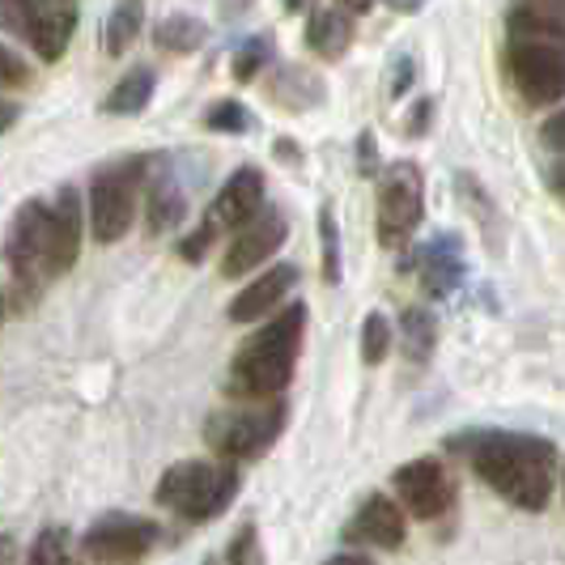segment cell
<instances>
[{"label": "cell", "mask_w": 565, "mask_h": 565, "mask_svg": "<svg viewBox=\"0 0 565 565\" xmlns=\"http://www.w3.org/2000/svg\"><path fill=\"white\" fill-rule=\"evenodd\" d=\"M451 451H459L489 489H498L510 507L544 510L557 481V451L553 443L532 434H510V429H477L451 438Z\"/></svg>", "instance_id": "obj_1"}, {"label": "cell", "mask_w": 565, "mask_h": 565, "mask_svg": "<svg viewBox=\"0 0 565 565\" xmlns=\"http://www.w3.org/2000/svg\"><path fill=\"white\" fill-rule=\"evenodd\" d=\"M507 68L514 89L532 107L565 98V22L536 9H514L507 26Z\"/></svg>", "instance_id": "obj_2"}, {"label": "cell", "mask_w": 565, "mask_h": 565, "mask_svg": "<svg viewBox=\"0 0 565 565\" xmlns=\"http://www.w3.org/2000/svg\"><path fill=\"white\" fill-rule=\"evenodd\" d=\"M302 328H307V307L294 302L277 319H268L255 337L243 340L230 366V392L243 399H273L281 396L294 379V362L302 349Z\"/></svg>", "instance_id": "obj_3"}, {"label": "cell", "mask_w": 565, "mask_h": 565, "mask_svg": "<svg viewBox=\"0 0 565 565\" xmlns=\"http://www.w3.org/2000/svg\"><path fill=\"white\" fill-rule=\"evenodd\" d=\"M234 493H238V468L234 463L183 459V463L167 468V477L153 489V502L174 510L183 523H209L234 502Z\"/></svg>", "instance_id": "obj_4"}, {"label": "cell", "mask_w": 565, "mask_h": 565, "mask_svg": "<svg viewBox=\"0 0 565 565\" xmlns=\"http://www.w3.org/2000/svg\"><path fill=\"white\" fill-rule=\"evenodd\" d=\"M149 162L145 158H119L111 167H103L89 183V230L98 243L124 238L132 217H137V196L145 188Z\"/></svg>", "instance_id": "obj_5"}, {"label": "cell", "mask_w": 565, "mask_h": 565, "mask_svg": "<svg viewBox=\"0 0 565 565\" xmlns=\"http://www.w3.org/2000/svg\"><path fill=\"white\" fill-rule=\"evenodd\" d=\"M285 429V399H252L243 408H230L217 413L209 422V447L222 455V459H259L268 451Z\"/></svg>", "instance_id": "obj_6"}, {"label": "cell", "mask_w": 565, "mask_h": 565, "mask_svg": "<svg viewBox=\"0 0 565 565\" xmlns=\"http://www.w3.org/2000/svg\"><path fill=\"white\" fill-rule=\"evenodd\" d=\"M0 26L22 34L39 60L56 64L77 30V0H0Z\"/></svg>", "instance_id": "obj_7"}, {"label": "cell", "mask_w": 565, "mask_h": 565, "mask_svg": "<svg viewBox=\"0 0 565 565\" xmlns=\"http://www.w3.org/2000/svg\"><path fill=\"white\" fill-rule=\"evenodd\" d=\"M4 259L18 294H39L43 281L52 277V234H47V204L43 200H26L9 226L4 238Z\"/></svg>", "instance_id": "obj_8"}, {"label": "cell", "mask_w": 565, "mask_h": 565, "mask_svg": "<svg viewBox=\"0 0 565 565\" xmlns=\"http://www.w3.org/2000/svg\"><path fill=\"white\" fill-rule=\"evenodd\" d=\"M425 217V183L422 170L413 162H396L383 170L379 179V243L383 247H404L413 238V230Z\"/></svg>", "instance_id": "obj_9"}, {"label": "cell", "mask_w": 565, "mask_h": 565, "mask_svg": "<svg viewBox=\"0 0 565 565\" xmlns=\"http://www.w3.org/2000/svg\"><path fill=\"white\" fill-rule=\"evenodd\" d=\"M158 523L141 514H103L82 536L89 565H141L158 548Z\"/></svg>", "instance_id": "obj_10"}, {"label": "cell", "mask_w": 565, "mask_h": 565, "mask_svg": "<svg viewBox=\"0 0 565 565\" xmlns=\"http://www.w3.org/2000/svg\"><path fill=\"white\" fill-rule=\"evenodd\" d=\"M392 484H396L399 507L413 519H425V523L438 519L443 510H451L455 502V481L443 459H413L392 477Z\"/></svg>", "instance_id": "obj_11"}, {"label": "cell", "mask_w": 565, "mask_h": 565, "mask_svg": "<svg viewBox=\"0 0 565 565\" xmlns=\"http://www.w3.org/2000/svg\"><path fill=\"white\" fill-rule=\"evenodd\" d=\"M285 234H289V226H285L281 213H255L247 226H238V238L226 247V259H222V277H247L252 268H259L264 259H273L277 255V247L285 243Z\"/></svg>", "instance_id": "obj_12"}, {"label": "cell", "mask_w": 565, "mask_h": 565, "mask_svg": "<svg viewBox=\"0 0 565 565\" xmlns=\"http://www.w3.org/2000/svg\"><path fill=\"white\" fill-rule=\"evenodd\" d=\"M259 204H264V174L255 167H238L226 179V188L213 196L204 222H213L217 230H238L259 213Z\"/></svg>", "instance_id": "obj_13"}, {"label": "cell", "mask_w": 565, "mask_h": 565, "mask_svg": "<svg viewBox=\"0 0 565 565\" xmlns=\"http://www.w3.org/2000/svg\"><path fill=\"white\" fill-rule=\"evenodd\" d=\"M47 234H52V277L68 273L82 255V234H85V217H82V196L77 188H60L56 200L47 204Z\"/></svg>", "instance_id": "obj_14"}, {"label": "cell", "mask_w": 565, "mask_h": 565, "mask_svg": "<svg viewBox=\"0 0 565 565\" xmlns=\"http://www.w3.org/2000/svg\"><path fill=\"white\" fill-rule=\"evenodd\" d=\"M344 536L358 540V544H374V548H399L408 527H404V510L387 498V493H370L362 510L349 519Z\"/></svg>", "instance_id": "obj_15"}, {"label": "cell", "mask_w": 565, "mask_h": 565, "mask_svg": "<svg viewBox=\"0 0 565 565\" xmlns=\"http://www.w3.org/2000/svg\"><path fill=\"white\" fill-rule=\"evenodd\" d=\"M294 285H298V268L294 264H277V268L259 273V281H252L243 294H234L230 319L234 323H259L273 307H281L285 294H294Z\"/></svg>", "instance_id": "obj_16"}, {"label": "cell", "mask_w": 565, "mask_h": 565, "mask_svg": "<svg viewBox=\"0 0 565 565\" xmlns=\"http://www.w3.org/2000/svg\"><path fill=\"white\" fill-rule=\"evenodd\" d=\"M417 268H422V285L429 298H447L455 285L463 281V247L455 234H438L429 247L417 252Z\"/></svg>", "instance_id": "obj_17"}, {"label": "cell", "mask_w": 565, "mask_h": 565, "mask_svg": "<svg viewBox=\"0 0 565 565\" xmlns=\"http://www.w3.org/2000/svg\"><path fill=\"white\" fill-rule=\"evenodd\" d=\"M349 43H353V13L340 4H319L307 22V47L315 56L337 60L349 52Z\"/></svg>", "instance_id": "obj_18"}, {"label": "cell", "mask_w": 565, "mask_h": 565, "mask_svg": "<svg viewBox=\"0 0 565 565\" xmlns=\"http://www.w3.org/2000/svg\"><path fill=\"white\" fill-rule=\"evenodd\" d=\"M145 217H149V230H153V234L174 230L188 217V196H183V188H179L174 174H158V179L149 183V209H145Z\"/></svg>", "instance_id": "obj_19"}, {"label": "cell", "mask_w": 565, "mask_h": 565, "mask_svg": "<svg viewBox=\"0 0 565 565\" xmlns=\"http://www.w3.org/2000/svg\"><path fill=\"white\" fill-rule=\"evenodd\" d=\"M153 43L162 52H174V56H188V52H200L209 43V26L200 18H188V13H170L153 26Z\"/></svg>", "instance_id": "obj_20"}, {"label": "cell", "mask_w": 565, "mask_h": 565, "mask_svg": "<svg viewBox=\"0 0 565 565\" xmlns=\"http://www.w3.org/2000/svg\"><path fill=\"white\" fill-rule=\"evenodd\" d=\"M268 94H273L281 107H289V111H307V107H315V103L323 98V85H319V77L307 73V68H281V73L268 82Z\"/></svg>", "instance_id": "obj_21"}, {"label": "cell", "mask_w": 565, "mask_h": 565, "mask_svg": "<svg viewBox=\"0 0 565 565\" xmlns=\"http://www.w3.org/2000/svg\"><path fill=\"white\" fill-rule=\"evenodd\" d=\"M149 98H153V73L149 68H132V73H124L115 89L103 98V111L107 115H141L149 107Z\"/></svg>", "instance_id": "obj_22"}, {"label": "cell", "mask_w": 565, "mask_h": 565, "mask_svg": "<svg viewBox=\"0 0 565 565\" xmlns=\"http://www.w3.org/2000/svg\"><path fill=\"white\" fill-rule=\"evenodd\" d=\"M141 26H145V0H119L111 9V18H107V30H103L107 56H124L137 43Z\"/></svg>", "instance_id": "obj_23"}, {"label": "cell", "mask_w": 565, "mask_h": 565, "mask_svg": "<svg viewBox=\"0 0 565 565\" xmlns=\"http://www.w3.org/2000/svg\"><path fill=\"white\" fill-rule=\"evenodd\" d=\"M434 340H438V323H434V315L422 311V307H408L404 319H399V344H404L408 362H417V366H422L425 358L434 353Z\"/></svg>", "instance_id": "obj_24"}, {"label": "cell", "mask_w": 565, "mask_h": 565, "mask_svg": "<svg viewBox=\"0 0 565 565\" xmlns=\"http://www.w3.org/2000/svg\"><path fill=\"white\" fill-rule=\"evenodd\" d=\"M26 565H77V548L64 527H43L30 544Z\"/></svg>", "instance_id": "obj_25"}, {"label": "cell", "mask_w": 565, "mask_h": 565, "mask_svg": "<svg viewBox=\"0 0 565 565\" xmlns=\"http://www.w3.org/2000/svg\"><path fill=\"white\" fill-rule=\"evenodd\" d=\"M204 128H209V132H230V137H238V132L252 128V111H247L243 103H234V98H222V103H213V107L204 111Z\"/></svg>", "instance_id": "obj_26"}, {"label": "cell", "mask_w": 565, "mask_h": 565, "mask_svg": "<svg viewBox=\"0 0 565 565\" xmlns=\"http://www.w3.org/2000/svg\"><path fill=\"white\" fill-rule=\"evenodd\" d=\"M319 247H323V281H340V226L332 209H319Z\"/></svg>", "instance_id": "obj_27"}, {"label": "cell", "mask_w": 565, "mask_h": 565, "mask_svg": "<svg viewBox=\"0 0 565 565\" xmlns=\"http://www.w3.org/2000/svg\"><path fill=\"white\" fill-rule=\"evenodd\" d=\"M268 56H273V39H268V34L247 39V43L234 52V77H238V82H255L259 68L268 64Z\"/></svg>", "instance_id": "obj_28"}, {"label": "cell", "mask_w": 565, "mask_h": 565, "mask_svg": "<svg viewBox=\"0 0 565 565\" xmlns=\"http://www.w3.org/2000/svg\"><path fill=\"white\" fill-rule=\"evenodd\" d=\"M387 349H392V323L379 311L366 315V323H362V362H366V366H379V362L387 358Z\"/></svg>", "instance_id": "obj_29"}, {"label": "cell", "mask_w": 565, "mask_h": 565, "mask_svg": "<svg viewBox=\"0 0 565 565\" xmlns=\"http://www.w3.org/2000/svg\"><path fill=\"white\" fill-rule=\"evenodd\" d=\"M230 565H264V548H259V536H255V527H243L234 544H230Z\"/></svg>", "instance_id": "obj_30"}, {"label": "cell", "mask_w": 565, "mask_h": 565, "mask_svg": "<svg viewBox=\"0 0 565 565\" xmlns=\"http://www.w3.org/2000/svg\"><path fill=\"white\" fill-rule=\"evenodd\" d=\"M26 82H30L26 60L0 43V89H18V85H26Z\"/></svg>", "instance_id": "obj_31"}, {"label": "cell", "mask_w": 565, "mask_h": 565, "mask_svg": "<svg viewBox=\"0 0 565 565\" xmlns=\"http://www.w3.org/2000/svg\"><path fill=\"white\" fill-rule=\"evenodd\" d=\"M213 238H217V226H213V222H200L196 234H188V238L179 243V255H183L188 264H200V259H204V252L213 247Z\"/></svg>", "instance_id": "obj_32"}, {"label": "cell", "mask_w": 565, "mask_h": 565, "mask_svg": "<svg viewBox=\"0 0 565 565\" xmlns=\"http://www.w3.org/2000/svg\"><path fill=\"white\" fill-rule=\"evenodd\" d=\"M429 119H434V103H429V98H422L413 111L404 115V137H413V141H417V137H425V132H429Z\"/></svg>", "instance_id": "obj_33"}, {"label": "cell", "mask_w": 565, "mask_h": 565, "mask_svg": "<svg viewBox=\"0 0 565 565\" xmlns=\"http://www.w3.org/2000/svg\"><path fill=\"white\" fill-rule=\"evenodd\" d=\"M413 73H417L413 56H396V64H392V77H387V94H392V98H399V94L413 85Z\"/></svg>", "instance_id": "obj_34"}, {"label": "cell", "mask_w": 565, "mask_h": 565, "mask_svg": "<svg viewBox=\"0 0 565 565\" xmlns=\"http://www.w3.org/2000/svg\"><path fill=\"white\" fill-rule=\"evenodd\" d=\"M358 170L362 174H379V141H374V132H362L358 137Z\"/></svg>", "instance_id": "obj_35"}, {"label": "cell", "mask_w": 565, "mask_h": 565, "mask_svg": "<svg viewBox=\"0 0 565 565\" xmlns=\"http://www.w3.org/2000/svg\"><path fill=\"white\" fill-rule=\"evenodd\" d=\"M540 137H544V145H548L553 153H562L565 158V111L553 115V119L544 124V132H540Z\"/></svg>", "instance_id": "obj_36"}, {"label": "cell", "mask_w": 565, "mask_h": 565, "mask_svg": "<svg viewBox=\"0 0 565 565\" xmlns=\"http://www.w3.org/2000/svg\"><path fill=\"white\" fill-rule=\"evenodd\" d=\"M523 9H536V13H548V18H562L565 22V0H519Z\"/></svg>", "instance_id": "obj_37"}, {"label": "cell", "mask_w": 565, "mask_h": 565, "mask_svg": "<svg viewBox=\"0 0 565 565\" xmlns=\"http://www.w3.org/2000/svg\"><path fill=\"white\" fill-rule=\"evenodd\" d=\"M323 565H374L366 553H337V557H328Z\"/></svg>", "instance_id": "obj_38"}, {"label": "cell", "mask_w": 565, "mask_h": 565, "mask_svg": "<svg viewBox=\"0 0 565 565\" xmlns=\"http://www.w3.org/2000/svg\"><path fill=\"white\" fill-rule=\"evenodd\" d=\"M0 565H18V544H13V536H0Z\"/></svg>", "instance_id": "obj_39"}, {"label": "cell", "mask_w": 565, "mask_h": 565, "mask_svg": "<svg viewBox=\"0 0 565 565\" xmlns=\"http://www.w3.org/2000/svg\"><path fill=\"white\" fill-rule=\"evenodd\" d=\"M13 119H18V107L0 98V132H9V128H13Z\"/></svg>", "instance_id": "obj_40"}, {"label": "cell", "mask_w": 565, "mask_h": 565, "mask_svg": "<svg viewBox=\"0 0 565 565\" xmlns=\"http://www.w3.org/2000/svg\"><path fill=\"white\" fill-rule=\"evenodd\" d=\"M277 153H281V162H298L302 158V149L294 141H277Z\"/></svg>", "instance_id": "obj_41"}, {"label": "cell", "mask_w": 565, "mask_h": 565, "mask_svg": "<svg viewBox=\"0 0 565 565\" xmlns=\"http://www.w3.org/2000/svg\"><path fill=\"white\" fill-rule=\"evenodd\" d=\"M387 4H392L396 13H417V9H422L425 0H387Z\"/></svg>", "instance_id": "obj_42"}, {"label": "cell", "mask_w": 565, "mask_h": 565, "mask_svg": "<svg viewBox=\"0 0 565 565\" xmlns=\"http://www.w3.org/2000/svg\"><path fill=\"white\" fill-rule=\"evenodd\" d=\"M337 4L340 9H349V13H366L374 0H337Z\"/></svg>", "instance_id": "obj_43"}, {"label": "cell", "mask_w": 565, "mask_h": 565, "mask_svg": "<svg viewBox=\"0 0 565 565\" xmlns=\"http://www.w3.org/2000/svg\"><path fill=\"white\" fill-rule=\"evenodd\" d=\"M553 188H557V196H565V162L553 170Z\"/></svg>", "instance_id": "obj_44"}, {"label": "cell", "mask_w": 565, "mask_h": 565, "mask_svg": "<svg viewBox=\"0 0 565 565\" xmlns=\"http://www.w3.org/2000/svg\"><path fill=\"white\" fill-rule=\"evenodd\" d=\"M289 13H298V9H307V0H281Z\"/></svg>", "instance_id": "obj_45"}, {"label": "cell", "mask_w": 565, "mask_h": 565, "mask_svg": "<svg viewBox=\"0 0 565 565\" xmlns=\"http://www.w3.org/2000/svg\"><path fill=\"white\" fill-rule=\"evenodd\" d=\"M0 323H4V289H0Z\"/></svg>", "instance_id": "obj_46"}]
</instances>
